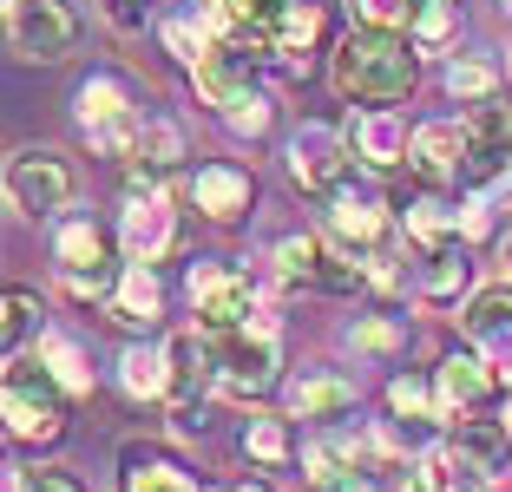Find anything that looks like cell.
Listing matches in <instances>:
<instances>
[{"instance_id": "1", "label": "cell", "mask_w": 512, "mask_h": 492, "mask_svg": "<svg viewBox=\"0 0 512 492\" xmlns=\"http://www.w3.org/2000/svg\"><path fill=\"white\" fill-rule=\"evenodd\" d=\"M335 92L355 105H394L414 92V79H421V60H414V33L401 27H355L342 46H335Z\"/></svg>"}, {"instance_id": "2", "label": "cell", "mask_w": 512, "mask_h": 492, "mask_svg": "<svg viewBox=\"0 0 512 492\" xmlns=\"http://www.w3.org/2000/svg\"><path fill=\"white\" fill-rule=\"evenodd\" d=\"M7 427L14 440H60L66 433V394H60V374L53 368H27L20 355H7Z\"/></svg>"}, {"instance_id": "3", "label": "cell", "mask_w": 512, "mask_h": 492, "mask_svg": "<svg viewBox=\"0 0 512 492\" xmlns=\"http://www.w3.org/2000/svg\"><path fill=\"white\" fill-rule=\"evenodd\" d=\"M7 27H14V53L20 60H66L79 46V33H86V20H79L73 0H14L7 7Z\"/></svg>"}, {"instance_id": "4", "label": "cell", "mask_w": 512, "mask_h": 492, "mask_svg": "<svg viewBox=\"0 0 512 492\" xmlns=\"http://www.w3.org/2000/svg\"><path fill=\"white\" fill-rule=\"evenodd\" d=\"M79 191L73 164L60 158L53 145H20L14 158H7V197H14L27 217H46V210H66Z\"/></svg>"}, {"instance_id": "5", "label": "cell", "mask_w": 512, "mask_h": 492, "mask_svg": "<svg viewBox=\"0 0 512 492\" xmlns=\"http://www.w3.org/2000/svg\"><path fill=\"white\" fill-rule=\"evenodd\" d=\"M217 348V381H224L230 394H270L276 388V368H283V355H276V335L263 322H237L224 328V335H211Z\"/></svg>"}, {"instance_id": "6", "label": "cell", "mask_w": 512, "mask_h": 492, "mask_svg": "<svg viewBox=\"0 0 512 492\" xmlns=\"http://www.w3.org/2000/svg\"><path fill=\"white\" fill-rule=\"evenodd\" d=\"M79 125H86V138L106 151V158H125V151L145 138L119 79H86V86H79Z\"/></svg>"}, {"instance_id": "7", "label": "cell", "mask_w": 512, "mask_h": 492, "mask_svg": "<svg viewBox=\"0 0 512 492\" xmlns=\"http://www.w3.org/2000/svg\"><path fill=\"white\" fill-rule=\"evenodd\" d=\"M467 125H453V119H434L414 132V145H407V164H414V178L427 184V191H447V184H467Z\"/></svg>"}, {"instance_id": "8", "label": "cell", "mask_w": 512, "mask_h": 492, "mask_svg": "<svg viewBox=\"0 0 512 492\" xmlns=\"http://www.w3.org/2000/svg\"><path fill=\"white\" fill-rule=\"evenodd\" d=\"M191 302H197V322L224 335V328L250 322V276L237 263H197L191 269Z\"/></svg>"}, {"instance_id": "9", "label": "cell", "mask_w": 512, "mask_h": 492, "mask_svg": "<svg viewBox=\"0 0 512 492\" xmlns=\"http://www.w3.org/2000/svg\"><path fill=\"white\" fill-rule=\"evenodd\" d=\"M289 178H296L302 191L335 197L348 184V145L329 132V125H302V138L289 145Z\"/></svg>"}, {"instance_id": "10", "label": "cell", "mask_w": 512, "mask_h": 492, "mask_svg": "<svg viewBox=\"0 0 512 492\" xmlns=\"http://www.w3.org/2000/svg\"><path fill=\"white\" fill-rule=\"evenodd\" d=\"M276 276H283L289 289H335V296H342V289H355L362 269L342 263V256H329L316 237H283L276 243Z\"/></svg>"}, {"instance_id": "11", "label": "cell", "mask_w": 512, "mask_h": 492, "mask_svg": "<svg viewBox=\"0 0 512 492\" xmlns=\"http://www.w3.org/2000/svg\"><path fill=\"white\" fill-rule=\"evenodd\" d=\"M165 361H171V401L178 407H197V394L217 381V348H211V328L197 335V328H184V335H171L165 342Z\"/></svg>"}, {"instance_id": "12", "label": "cell", "mask_w": 512, "mask_h": 492, "mask_svg": "<svg viewBox=\"0 0 512 492\" xmlns=\"http://www.w3.org/2000/svg\"><path fill=\"white\" fill-rule=\"evenodd\" d=\"M250 197H256L250 171H237V164H197L191 204L204 210V217H217V224H237L243 210H250Z\"/></svg>"}, {"instance_id": "13", "label": "cell", "mask_w": 512, "mask_h": 492, "mask_svg": "<svg viewBox=\"0 0 512 492\" xmlns=\"http://www.w3.org/2000/svg\"><path fill=\"white\" fill-rule=\"evenodd\" d=\"M119 237H125V250L132 256H165L171 243H178V224H171V210L158 204V197H132V204H125V217H119Z\"/></svg>"}, {"instance_id": "14", "label": "cell", "mask_w": 512, "mask_h": 492, "mask_svg": "<svg viewBox=\"0 0 512 492\" xmlns=\"http://www.w3.org/2000/svg\"><path fill=\"white\" fill-rule=\"evenodd\" d=\"M453 460H467L473 473H499V466L512 460V427H499V420H460L447 440Z\"/></svg>"}, {"instance_id": "15", "label": "cell", "mask_w": 512, "mask_h": 492, "mask_svg": "<svg viewBox=\"0 0 512 492\" xmlns=\"http://www.w3.org/2000/svg\"><path fill=\"white\" fill-rule=\"evenodd\" d=\"M329 230L348 243V250H362V256H375L381 243H388V217H381L375 204H355L348 191H335V210H329Z\"/></svg>"}, {"instance_id": "16", "label": "cell", "mask_w": 512, "mask_h": 492, "mask_svg": "<svg viewBox=\"0 0 512 492\" xmlns=\"http://www.w3.org/2000/svg\"><path fill=\"white\" fill-rule=\"evenodd\" d=\"M289 407H296V420H342L355 407V388H348L342 374H302L296 388H289Z\"/></svg>"}, {"instance_id": "17", "label": "cell", "mask_w": 512, "mask_h": 492, "mask_svg": "<svg viewBox=\"0 0 512 492\" xmlns=\"http://www.w3.org/2000/svg\"><path fill=\"white\" fill-rule=\"evenodd\" d=\"M355 151H362L368 164H401L407 158V132H401V119H394L388 105H368L362 119H355Z\"/></svg>"}, {"instance_id": "18", "label": "cell", "mask_w": 512, "mask_h": 492, "mask_svg": "<svg viewBox=\"0 0 512 492\" xmlns=\"http://www.w3.org/2000/svg\"><path fill=\"white\" fill-rule=\"evenodd\" d=\"M316 40H322V7L316 0H283V14L270 20V53L296 60V53H309Z\"/></svg>"}, {"instance_id": "19", "label": "cell", "mask_w": 512, "mask_h": 492, "mask_svg": "<svg viewBox=\"0 0 512 492\" xmlns=\"http://www.w3.org/2000/svg\"><path fill=\"white\" fill-rule=\"evenodd\" d=\"M407 492H486V473H473L467 460H434V453H427V460H414L407 466V479H401Z\"/></svg>"}, {"instance_id": "20", "label": "cell", "mask_w": 512, "mask_h": 492, "mask_svg": "<svg viewBox=\"0 0 512 492\" xmlns=\"http://www.w3.org/2000/svg\"><path fill=\"white\" fill-rule=\"evenodd\" d=\"M434 388H440V401L467 407V401H480V394L493 388V368H486L480 355H447V361L434 368Z\"/></svg>"}, {"instance_id": "21", "label": "cell", "mask_w": 512, "mask_h": 492, "mask_svg": "<svg viewBox=\"0 0 512 492\" xmlns=\"http://www.w3.org/2000/svg\"><path fill=\"white\" fill-rule=\"evenodd\" d=\"M467 335L486 348H512V289H480L467 309Z\"/></svg>"}, {"instance_id": "22", "label": "cell", "mask_w": 512, "mask_h": 492, "mask_svg": "<svg viewBox=\"0 0 512 492\" xmlns=\"http://www.w3.org/2000/svg\"><path fill=\"white\" fill-rule=\"evenodd\" d=\"M158 276H151V269H125L119 276V302H112V315H119L125 328H138V322H151V315H158Z\"/></svg>"}, {"instance_id": "23", "label": "cell", "mask_w": 512, "mask_h": 492, "mask_svg": "<svg viewBox=\"0 0 512 492\" xmlns=\"http://www.w3.org/2000/svg\"><path fill=\"white\" fill-rule=\"evenodd\" d=\"M460 27V0H407V33L414 46H440Z\"/></svg>"}, {"instance_id": "24", "label": "cell", "mask_w": 512, "mask_h": 492, "mask_svg": "<svg viewBox=\"0 0 512 492\" xmlns=\"http://www.w3.org/2000/svg\"><path fill=\"white\" fill-rule=\"evenodd\" d=\"M467 276H473L467 250H460V243H434V256H427V269H421V289L427 296H453V289H467Z\"/></svg>"}, {"instance_id": "25", "label": "cell", "mask_w": 512, "mask_h": 492, "mask_svg": "<svg viewBox=\"0 0 512 492\" xmlns=\"http://www.w3.org/2000/svg\"><path fill=\"white\" fill-rule=\"evenodd\" d=\"M99 263H112V256H106V237H99L92 224L60 230V269H66V276H79V269H99Z\"/></svg>"}, {"instance_id": "26", "label": "cell", "mask_w": 512, "mask_h": 492, "mask_svg": "<svg viewBox=\"0 0 512 492\" xmlns=\"http://www.w3.org/2000/svg\"><path fill=\"white\" fill-rule=\"evenodd\" d=\"M125 388L132 394H171V361L132 348V355H125Z\"/></svg>"}, {"instance_id": "27", "label": "cell", "mask_w": 512, "mask_h": 492, "mask_svg": "<svg viewBox=\"0 0 512 492\" xmlns=\"http://www.w3.org/2000/svg\"><path fill=\"white\" fill-rule=\"evenodd\" d=\"M493 86H499L493 66H480V60H453L447 66V92H453V99H473V105H480V99H493Z\"/></svg>"}, {"instance_id": "28", "label": "cell", "mask_w": 512, "mask_h": 492, "mask_svg": "<svg viewBox=\"0 0 512 492\" xmlns=\"http://www.w3.org/2000/svg\"><path fill=\"white\" fill-rule=\"evenodd\" d=\"M125 492H197V486L178 473V466L145 460V466H132V473H125Z\"/></svg>"}, {"instance_id": "29", "label": "cell", "mask_w": 512, "mask_h": 492, "mask_svg": "<svg viewBox=\"0 0 512 492\" xmlns=\"http://www.w3.org/2000/svg\"><path fill=\"white\" fill-rule=\"evenodd\" d=\"M33 328H40V302H33L27 289H14V296H7V335H0V342H7V355H20V348H27Z\"/></svg>"}, {"instance_id": "30", "label": "cell", "mask_w": 512, "mask_h": 492, "mask_svg": "<svg viewBox=\"0 0 512 492\" xmlns=\"http://www.w3.org/2000/svg\"><path fill=\"white\" fill-rule=\"evenodd\" d=\"M138 151H145V164H151V171H171V164L184 158V138H178V125H145Z\"/></svg>"}, {"instance_id": "31", "label": "cell", "mask_w": 512, "mask_h": 492, "mask_svg": "<svg viewBox=\"0 0 512 492\" xmlns=\"http://www.w3.org/2000/svg\"><path fill=\"white\" fill-rule=\"evenodd\" d=\"M224 119L237 125V132H250V138H256V132H270V99H263V92L250 86L237 105H224Z\"/></svg>"}, {"instance_id": "32", "label": "cell", "mask_w": 512, "mask_h": 492, "mask_svg": "<svg viewBox=\"0 0 512 492\" xmlns=\"http://www.w3.org/2000/svg\"><path fill=\"white\" fill-rule=\"evenodd\" d=\"M243 447H250L256 460H283L289 440H283V427H276V420H250V427H243Z\"/></svg>"}, {"instance_id": "33", "label": "cell", "mask_w": 512, "mask_h": 492, "mask_svg": "<svg viewBox=\"0 0 512 492\" xmlns=\"http://www.w3.org/2000/svg\"><path fill=\"white\" fill-rule=\"evenodd\" d=\"M151 14H158V0H106V20L125 27V33H145Z\"/></svg>"}, {"instance_id": "34", "label": "cell", "mask_w": 512, "mask_h": 492, "mask_svg": "<svg viewBox=\"0 0 512 492\" xmlns=\"http://www.w3.org/2000/svg\"><path fill=\"white\" fill-rule=\"evenodd\" d=\"M388 401H394V414H407V420H421V414H427V388H421V381H407V374L388 388Z\"/></svg>"}, {"instance_id": "35", "label": "cell", "mask_w": 512, "mask_h": 492, "mask_svg": "<svg viewBox=\"0 0 512 492\" xmlns=\"http://www.w3.org/2000/svg\"><path fill=\"white\" fill-rule=\"evenodd\" d=\"M46 361L60 368V388H86V374H79V361H73V348H66V342H46Z\"/></svg>"}, {"instance_id": "36", "label": "cell", "mask_w": 512, "mask_h": 492, "mask_svg": "<svg viewBox=\"0 0 512 492\" xmlns=\"http://www.w3.org/2000/svg\"><path fill=\"white\" fill-rule=\"evenodd\" d=\"M355 7H362V20H375V27H394V20L407 27V0H355Z\"/></svg>"}, {"instance_id": "37", "label": "cell", "mask_w": 512, "mask_h": 492, "mask_svg": "<svg viewBox=\"0 0 512 492\" xmlns=\"http://www.w3.org/2000/svg\"><path fill=\"white\" fill-rule=\"evenodd\" d=\"M14 492H79L66 473H20V486Z\"/></svg>"}, {"instance_id": "38", "label": "cell", "mask_w": 512, "mask_h": 492, "mask_svg": "<svg viewBox=\"0 0 512 492\" xmlns=\"http://www.w3.org/2000/svg\"><path fill=\"white\" fill-rule=\"evenodd\" d=\"M316 492H375L368 473H342V479H316Z\"/></svg>"}, {"instance_id": "39", "label": "cell", "mask_w": 512, "mask_h": 492, "mask_svg": "<svg viewBox=\"0 0 512 492\" xmlns=\"http://www.w3.org/2000/svg\"><path fill=\"white\" fill-rule=\"evenodd\" d=\"M355 342H362V348H388V342H394V328L368 322V328H355Z\"/></svg>"}, {"instance_id": "40", "label": "cell", "mask_w": 512, "mask_h": 492, "mask_svg": "<svg viewBox=\"0 0 512 492\" xmlns=\"http://www.w3.org/2000/svg\"><path fill=\"white\" fill-rule=\"evenodd\" d=\"M224 492H270V486H256V479H237V486H224Z\"/></svg>"}, {"instance_id": "41", "label": "cell", "mask_w": 512, "mask_h": 492, "mask_svg": "<svg viewBox=\"0 0 512 492\" xmlns=\"http://www.w3.org/2000/svg\"><path fill=\"white\" fill-rule=\"evenodd\" d=\"M506 427H512V401H506Z\"/></svg>"}, {"instance_id": "42", "label": "cell", "mask_w": 512, "mask_h": 492, "mask_svg": "<svg viewBox=\"0 0 512 492\" xmlns=\"http://www.w3.org/2000/svg\"><path fill=\"white\" fill-rule=\"evenodd\" d=\"M506 256H512V250H506Z\"/></svg>"}]
</instances>
